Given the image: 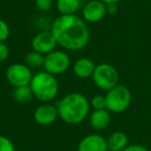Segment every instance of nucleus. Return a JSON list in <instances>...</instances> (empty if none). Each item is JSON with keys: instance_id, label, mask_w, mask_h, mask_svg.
Returning a JSON list of instances; mask_svg holds the SVG:
<instances>
[{"instance_id": "1", "label": "nucleus", "mask_w": 151, "mask_h": 151, "mask_svg": "<svg viewBox=\"0 0 151 151\" xmlns=\"http://www.w3.org/2000/svg\"><path fill=\"white\" fill-rule=\"evenodd\" d=\"M51 32L57 44L68 51H80L90 38L88 26L77 15H60L54 20Z\"/></svg>"}, {"instance_id": "2", "label": "nucleus", "mask_w": 151, "mask_h": 151, "mask_svg": "<svg viewBox=\"0 0 151 151\" xmlns=\"http://www.w3.org/2000/svg\"><path fill=\"white\" fill-rule=\"evenodd\" d=\"M59 118L63 122L76 125L83 122L89 115L90 101L85 95L71 92L63 96L57 104Z\"/></svg>"}, {"instance_id": "3", "label": "nucleus", "mask_w": 151, "mask_h": 151, "mask_svg": "<svg viewBox=\"0 0 151 151\" xmlns=\"http://www.w3.org/2000/svg\"><path fill=\"white\" fill-rule=\"evenodd\" d=\"M33 96L42 103H50L57 96L59 90L56 77L45 71H40L32 77L30 82Z\"/></svg>"}, {"instance_id": "4", "label": "nucleus", "mask_w": 151, "mask_h": 151, "mask_svg": "<svg viewBox=\"0 0 151 151\" xmlns=\"http://www.w3.org/2000/svg\"><path fill=\"white\" fill-rule=\"evenodd\" d=\"M106 96V109L110 113H123L129 108L132 104V92L124 85L118 84L114 88L107 91Z\"/></svg>"}, {"instance_id": "5", "label": "nucleus", "mask_w": 151, "mask_h": 151, "mask_svg": "<svg viewBox=\"0 0 151 151\" xmlns=\"http://www.w3.org/2000/svg\"><path fill=\"white\" fill-rule=\"evenodd\" d=\"M91 78L97 88L105 91H109L119 84L118 70L109 63L97 64Z\"/></svg>"}, {"instance_id": "6", "label": "nucleus", "mask_w": 151, "mask_h": 151, "mask_svg": "<svg viewBox=\"0 0 151 151\" xmlns=\"http://www.w3.org/2000/svg\"><path fill=\"white\" fill-rule=\"evenodd\" d=\"M70 66V58L63 51L54 50L45 55L44 68L47 73L53 76L65 73Z\"/></svg>"}, {"instance_id": "7", "label": "nucleus", "mask_w": 151, "mask_h": 151, "mask_svg": "<svg viewBox=\"0 0 151 151\" xmlns=\"http://www.w3.org/2000/svg\"><path fill=\"white\" fill-rule=\"evenodd\" d=\"M6 80L12 86L20 87L29 85L32 80V71L29 66L23 63H13L5 71Z\"/></svg>"}, {"instance_id": "8", "label": "nucleus", "mask_w": 151, "mask_h": 151, "mask_svg": "<svg viewBox=\"0 0 151 151\" xmlns=\"http://www.w3.org/2000/svg\"><path fill=\"white\" fill-rule=\"evenodd\" d=\"M107 4L101 0H91L82 9L83 20L89 23H97L107 15Z\"/></svg>"}, {"instance_id": "9", "label": "nucleus", "mask_w": 151, "mask_h": 151, "mask_svg": "<svg viewBox=\"0 0 151 151\" xmlns=\"http://www.w3.org/2000/svg\"><path fill=\"white\" fill-rule=\"evenodd\" d=\"M57 42L51 31H42L37 33L31 42L32 50L42 55H47L56 50Z\"/></svg>"}, {"instance_id": "10", "label": "nucleus", "mask_w": 151, "mask_h": 151, "mask_svg": "<svg viewBox=\"0 0 151 151\" xmlns=\"http://www.w3.org/2000/svg\"><path fill=\"white\" fill-rule=\"evenodd\" d=\"M33 117L35 122L40 125H51L59 117L58 109L56 106L50 103H42L35 109Z\"/></svg>"}, {"instance_id": "11", "label": "nucleus", "mask_w": 151, "mask_h": 151, "mask_svg": "<svg viewBox=\"0 0 151 151\" xmlns=\"http://www.w3.org/2000/svg\"><path fill=\"white\" fill-rule=\"evenodd\" d=\"M78 151H109L107 139L99 134L85 136L79 142Z\"/></svg>"}, {"instance_id": "12", "label": "nucleus", "mask_w": 151, "mask_h": 151, "mask_svg": "<svg viewBox=\"0 0 151 151\" xmlns=\"http://www.w3.org/2000/svg\"><path fill=\"white\" fill-rule=\"evenodd\" d=\"M96 65L90 58L81 57L73 63V73L80 79H88L92 77Z\"/></svg>"}, {"instance_id": "13", "label": "nucleus", "mask_w": 151, "mask_h": 151, "mask_svg": "<svg viewBox=\"0 0 151 151\" xmlns=\"http://www.w3.org/2000/svg\"><path fill=\"white\" fill-rule=\"evenodd\" d=\"M111 122V113L107 109L93 110L89 117L90 126L94 130L106 129Z\"/></svg>"}, {"instance_id": "14", "label": "nucleus", "mask_w": 151, "mask_h": 151, "mask_svg": "<svg viewBox=\"0 0 151 151\" xmlns=\"http://www.w3.org/2000/svg\"><path fill=\"white\" fill-rule=\"evenodd\" d=\"M109 151H123L128 146V137L123 132H114L107 139Z\"/></svg>"}, {"instance_id": "15", "label": "nucleus", "mask_w": 151, "mask_h": 151, "mask_svg": "<svg viewBox=\"0 0 151 151\" xmlns=\"http://www.w3.org/2000/svg\"><path fill=\"white\" fill-rule=\"evenodd\" d=\"M56 6L60 15H76L81 7V0H57Z\"/></svg>"}, {"instance_id": "16", "label": "nucleus", "mask_w": 151, "mask_h": 151, "mask_svg": "<svg viewBox=\"0 0 151 151\" xmlns=\"http://www.w3.org/2000/svg\"><path fill=\"white\" fill-rule=\"evenodd\" d=\"M13 96L17 103L25 104L31 99V97L33 96V93H32L30 85H26V86L15 87L13 91Z\"/></svg>"}, {"instance_id": "17", "label": "nucleus", "mask_w": 151, "mask_h": 151, "mask_svg": "<svg viewBox=\"0 0 151 151\" xmlns=\"http://www.w3.org/2000/svg\"><path fill=\"white\" fill-rule=\"evenodd\" d=\"M25 61L26 65L29 66L30 68H38L40 66H44L45 55L35 52V51H32V52L27 54Z\"/></svg>"}, {"instance_id": "18", "label": "nucleus", "mask_w": 151, "mask_h": 151, "mask_svg": "<svg viewBox=\"0 0 151 151\" xmlns=\"http://www.w3.org/2000/svg\"><path fill=\"white\" fill-rule=\"evenodd\" d=\"M90 107L93 110L106 109V96L104 95H94L90 101Z\"/></svg>"}, {"instance_id": "19", "label": "nucleus", "mask_w": 151, "mask_h": 151, "mask_svg": "<svg viewBox=\"0 0 151 151\" xmlns=\"http://www.w3.org/2000/svg\"><path fill=\"white\" fill-rule=\"evenodd\" d=\"M0 151H16L13 141L5 136H0Z\"/></svg>"}, {"instance_id": "20", "label": "nucleus", "mask_w": 151, "mask_h": 151, "mask_svg": "<svg viewBox=\"0 0 151 151\" xmlns=\"http://www.w3.org/2000/svg\"><path fill=\"white\" fill-rule=\"evenodd\" d=\"M9 36V27L4 20L0 19V42H4Z\"/></svg>"}, {"instance_id": "21", "label": "nucleus", "mask_w": 151, "mask_h": 151, "mask_svg": "<svg viewBox=\"0 0 151 151\" xmlns=\"http://www.w3.org/2000/svg\"><path fill=\"white\" fill-rule=\"evenodd\" d=\"M35 6L40 12H48L52 9L53 0H35Z\"/></svg>"}, {"instance_id": "22", "label": "nucleus", "mask_w": 151, "mask_h": 151, "mask_svg": "<svg viewBox=\"0 0 151 151\" xmlns=\"http://www.w3.org/2000/svg\"><path fill=\"white\" fill-rule=\"evenodd\" d=\"M9 56V48L5 42H0V63L4 62Z\"/></svg>"}, {"instance_id": "23", "label": "nucleus", "mask_w": 151, "mask_h": 151, "mask_svg": "<svg viewBox=\"0 0 151 151\" xmlns=\"http://www.w3.org/2000/svg\"><path fill=\"white\" fill-rule=\"evenodd\" d=\"M123 151H149L146 147L142 146V145H139V144H132V145H128Z\"/></svg>"}, {"instance_id": "24", "label": "nucleus", "mask_w": 151, "mask_h": 151, "mask_svg": "<svg viewBox=\"0 0 151 151\" xmlns=\"http://www.w3.org/2000/svg\"><path fill=\"white\" fill-rule=\"evenodd\" d=\"M118 12V6L117 4H107V13L109 15H115Z\"/></svg>"}, {"instance_id": "25", "label": "nucleus", "mask_w": 151, "mask_h": 151, "mask_svg": "<svg viewBox=\"0 0 151 151\" xmlns=\"http://www.w3.org/2000/svg\"><path fill=\"white\" fill-rule=\"evenodd\" d=\"M101 1H103L104 3H106V4H118V3L120 2V1H122V0H101Z\"/></svg>"}]
</instances>
